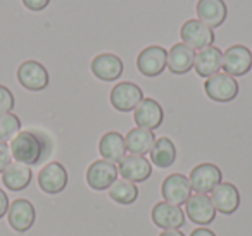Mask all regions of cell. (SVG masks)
<instances>
[{
    "label": "cell",
    "mask_w": 252,
    "mask_h": 236,
    "mask_svg": "<svg viewBox=\"0 0 252 236\" xmlns=\"http://www.w3.org/2000/svg\"><path fill=\"white\" fill-rule=\"evenodd\" d=\"M126 150L131 153V155H145V153H151L152 147L156 143V135L154 131L145 128H133L128 131L126 135Z\"/></svg>",
    "instance_id": "cell-23"
},
{
    "label": "cell",
    "mask_w": 252,
    "mask_h": 236,
    "mask_svg": "<svg viewBox=\"0 0 252 236\" xmlns=\"http://www.w3.org/2000/svg\"><path fill=\"white\" fill-rule=\"evenodd\" d=\"M32 169L30 166L21 162H11V166L2 173V183H4L5 188L12 191H21L25 188L30 186L32 183Z\"/></svg>",
    "instance_id": "cell-24"
},
{
    "label": "cell",
    "mask_w": 252,
    "mask_h": 236,
    "mask_svg": "<svg viewBox=\"0 0 252 236\" xmlns=\"http://www.w3.org/2000/svg\"><path fill=\"white\" fill-rule=\"evenodd\" d=\"M123 60L114 54H98L92 60V73L102 81H116L123 74Z\"/></svg>",
    "instance_id": "cell-20"
},
{
    "label": "cell",
    "mask_w": 252,
    "mask_h": 236,
    "mask_svg": "<svg viewBox=\"0 0 252 236\" xmlns=\"http://www.w3.org/2000/svg\"><path fill=\"white\" fill-rule=\"evenodd\" d=\"M21 131V119L12 112L0 114V142L12 140Z\"/></svg>",
    "instance_id": "cell-27"
},
{
    "label": "cell",
    "mask_w": 252,
    "mask_h": 236,
    "mask_svg": "<svg viewBox=\"0 0 252 236\" xmlns=\"http://www.w3.org/2000/svg\"><path fill=\"white\" fill-rule=\"evenodd\" d=\"M159 236H185L182 231H178V229H168V231H162Z\"/></svg>",
    "instance_id": "cell-33"
},
{
    "label": "cell",
    "mask_w": 252,
    "mask_h": 236,
    "mask_svg": "<svg viewBox=\"0 0 252 236\" xmlns=\"http://www.w3.org/2000/svg\"><path fill=\"white\" fill-rule=\"evenodd\" d=\"M23 4H25L26 9L33 12H40L43 9H47V5L50 4V0H23Z\"/></svg>",
    "instance_id": "cell-30"
},
{
    "label": "cell",
    "mask_w": 252,
    "mask_h": 236,
    "mask_svg": "<svg viewBox=\"0 0 252 236\" xmlns=\"http://www.w3.org/2000/svg\"><path fill=\"white\" fill-rule=\"evenodd\" d=\"M195 73L200 78H211L214 74H218L223 67V52L218 47L211 45L207 49H202L195 54Z\"/></svg>",
    "instance_id": "cell-19"
},
{
    "label": "cell",
    "mask_w": 252,
    "mask_h": 236,
    "mask_svg": "<svg viewBox=\"0 0 252 236\" xmlns=\"http://www.w3.org/2000/svg\"><path fill=\"white\" fill-rule=\"evenodd\" d=\"M180 36H182V43H185L192 50L207 49L214 43V31L199 19H189L183 23Z\"/></svg>",
    "instance_id": "cell-4"
},
{
    "label": "cell",
    "mask_w": 252,
    "mask_h": 236,
    "mask_svg": "<svg viewBox=\"0 0 252 236\" xmlns=\"http://www.w3.org/2000/svg\"><path fill=\"white\" fill-rule=\"evenodd\" d=\"M109 98H111V105L116 111L131 112L144 100V91L138 85L131 83V81H123L112 88Z\"/></svg>",
    "instance_id": "cell-3"
},
{
    "label": "cell",
    "mask_w": 252,
    "mask_h": 236,
    "mask_svg": "<svg viewBox=\"0 0 252 236\" xmlns=\"http://www.w3.org/2000/svg\"><path fill=\"white\" fill-rule=\"evenodd\" d=\"M161 193L164 197V202L173 205H182L187 204V200L192 197V184H190L189 177L183 174H169L162 181Z\"/></svg>",
    "instance_id": "cell-11"
},
{
    "label": "cell",
    "mask_w": 252,
    "mask_h": 236,
    "mask_svg": "<svg viewBox=\"0 0 252 236\" xmlns=\"http://www.w3.org/2000/svg\"><path fill=\"white\" fill-rule=\"evenodd\" d=\"M211 193H213L211 195V200H213L216 212L230 215L233 212H237V208L240 207V193H238L235 184L221 181Z\"/></svg>",
    "instance_id": "cell-17"
},
{
    "label": "cell",
    "mask_w": 252,
    "mask_h": 236,
    "mask_svg": "<svg viewBox=\"0 0 252 236\" xmlns=\"http://www.w3.org/2000/svg\"><path fill=\"white\" fill-rule=\"evenodd\" d=\"M98 152L102 159L116 164L121 162L126 157V140L121 133L118 131H107L98 142Z\"/></svg>",
    "instance_id": "cell-21"
},
{
    "label": "cell",
    "mask_w": 252,
    "mask_h": 236,
    "mask_svg": "<svg viewBox=\"0 0 252 236\" xmlns=\"http://www.w3.org/2000/svg\"><path fill=\"white\" fill-rule=\"evenodd\" d=\"M252 67V52L245 45H231L223 54V69L233 78L244 76Z\"/></svg>",
    "instance_id": "cell-9"
},
{
    "label": "cell",
    "mask_w": 252,
    "mask_h": 236,
    "mask_svg": "<svg viewBox=\"0 0 252 236\" xmlns=\"http://www.w3.org/2000/svg\"><path fill=\"white\" fill-rule=\"evenodd\" d=\"M11 160H12L11 147L5 142H0V174L11 166Z\"/></svg>",
    "instance_id": "cell-29"
},
{
    "label": "cell",
    "mask_w": 252,
    "mask_h": 236,
    "mask_svg": "<svg viewBox=\"0 0 252 236\" xmlns=\"http://www.w3.org/2000/svg\"><path fill=\"white\" fill-rule=\"evenodd\" d=\"M16 100H14V95L12 91L9 90L7 87L4 85H0V114H7L14 109Z\"/></svg>",
    "instance_id": "cell-28"
},
{
    "label": "cell",
    "mask_w": 252,
    "mask_h": 236,
    "mask_svg": "<svg viewBox=\"0 0 252 236\" xmlns=\"http://www.w3.org/2000/svg\"><path fill=\"white\" fill-rule=\"evenodd\" d=\"M137 67L144 76L156 78L168 67V50L161 45H151L137 57Z\"/></svg>",
    "instance_id": "cell-6"
},
{
    "label": "cell",
    "mask_w": 252,
    "mask_h": 236,
    "mask_svg": "<svg viewBox=\"0 0 252 236\" xmlns=\"http://www.w3.org/2000/svg\"><path fill=\"white\" fill-rule=\"evenodd\" d=\"M123 179L131 183H144L151 177L152 166L144 155H126L118 166Z\"/></svg>",
    "instance_id": "cell-14"
},
{
    "label": "cell",
    "mask_w": 252,
    "mask_h": 236,
    "mask_svg": "<svg viewBox=\"0 0 252 236\" xmlns=\"http://www.w3.org/2000/svg\"><path fill=\"white\" fill-rule=\"evenodd\" d=\"M119 171L118 166L109 160H95L94 164H90V167L87 169V183L92 190H107L112 186V183L118 181Z\"/></svg>",
    "instance_id": "cell-7"
},
{
    "label": "cell",
    "mask_w": 252,
    "mask_h": 236,
    "mask_svg": "<svg viewBox=\"0 0 252 236\" xmlns=\"http://www.w3.org/2000/svg\"><path fill=\"white\" fill-rule=\"evenodd\" d=\"M195 11L199 21L209 26L211 30L218 28L226 21L228 7L224 4V0H199Z\"/></svg>",
    "instance_id": "cell-18"
},
{
    "label": "cell",
    "mask_w": 252,
    "mask_h": 236,
    "mask_svg": "<svg viewBox=\"0 0 252 236\" xmlns=\"http://www.w3.org/2000/svg\"><path fill=\"white\" fill-rule=\"evenodd\" d=\"M151 160L156 167L159 169H168L175 164L176 160V147L173 143V140L166 138H158L151 150Z\"/></svg>",
    "instance_id": "cell-25"
},
{
    "label": "cell",
    "mask_w": 252,
    "mask_h": 236,
    "mask_svg": "<svg viewBox=\"0 0 252 236\" xmlns=\"http://www.w3.org/2000/svg\"><path fill=\"white\" fill-rule=\"evenodd\" d=\"M7 217H9V224H11V228L14 231L18 233L30 231L36 219L35 205L30 200H26V198H18V200H14L9 205Z\"/></svg>",
    "instance_id": "cell-10"
},
{
    "label": "cell",
    "mask_w": 252,
    "mask_h": 236,
    "mask_svg": "<svg viewBox=\"0 0 252 236\" xmlns=\"http://www.w3.org/2000/svg\"><path fill=\"white\" fill-rule=\"evenodd\" d=\"M18 81L30 91H42L49 87V71L38 60H25L18 67Z\"/></svg>",
    "instance_id": "cell-5"
},
{
    "label": "cell",
    "mask_w": 252,
    "mask_h": 236,
    "mask_svg": "<svg viewBox=\"0 0 252 236\" xmlns=\"http://www.w3.org/2000/svg\"><path fill=\"white\" fill-rule=\"evenodd\" d=\"M190 236H216V235L207 228H197V229H193Z\"/></svg>",
    "instance_id": "cell-32"
},
{
    "label": "cell",
    "mask_w": 252,
    "mask_h": 236,
    "mask_svg": "<svg viewBox=\"0 0 252 236\" xmlns=\"http://www.w3.org/2000/svg\"><path fill=\"white\" fill-rule=\"evenodd\" d=\"M189 179L190 184H192V190H195L197 193L206 195L209 191H213L223 181V174H221V169L218 166L204 162L193 167Z\"/></svg>",
    "instance_id": "cell-8"
},
{
    "label": "cell",
    "mask_w": 252,
    "mask_h": 236,
    "mask_svg": "<svg viewBox=\"0 0 252 236\" xmlns=\"http://www.w3.org/2000/svg\"><path fill=\"white\" fill-rule=\"evenodd\" d=\"M11 153L16 162L26 166H38L49 153L47 140L40 133L35 131H19L11 142Z\"/></svg>",
    "instance_id": "cell-1"
},
{
    "label": "cell",
    "mask_w": 252,
    "mask_h": 236,
    "mask_svg": "<svg viewBox=\"0 0 252 236\" xmlns=\"http://www.w3.org/2000/svg\"><path fill=\"white\" fill-rule=\"evenodd\" d=\"M152 221L156 226L168 229H180L185 224V212L180 208V205H173L168 202H159L152 208Z\"/></svg>",
    "instance_id": "cell-16"
},
{
    "label": "cell",
    "mask_w": 252,
    "mask_h": 236,
    "mask_svg": "<svg viewBox=\"0 0 252 236\" xmlns=\"http://www.w3.org/2000/svg\"><path fill=\"white\" fill-rule=\"evenodd\" d=\"M9 197H7V193H5L2 188H0V219L4 217L5 214L9 212Z\"/></svg>",
    "instance_id": "cell-31"
},
{
    "label": "cell",
    "mask_w": 252,
    "mask_h": 236,
    "mask_svg": "<svg viewBox=\"0 0 252 236\" xmlns=\"http://www.w3.org/2000/svg\"><path fill=\"white\" fill-rule=\"evenodd\" d=\"M109 198L114 200L116 204L121 205H131L138 198V188L135 183L126 179H118L109 188Z\"/></svg>",
    "instance_id": "cell-26"
},
{
    "label": "cell",
    "mask_w": 252,
    "mask_h": 236,
    "mask_svg": "<svg viewBox=\"0 0 252 236\" xmlns=\"http://www.w3.org/2000/svg\"><path fill=\"white\" fill-rule=\"evenodd\" d=\"M185 212L190 221L200 226L211 224L216 217V208H214L213 200L204 193L192 195L185 204Z\"/></svg>",
    "instance_id": "cell-12"
},
{
    "label": "cell",
    "mask_w": 252,
    "mask_h": 236,
    "mask_svg": "<svg viewBox=\"0 0 252 236\" xmlns=\"http://www.w3.org/2000/svg\"><path fill=\"white\" fill-rule=\"evenodd\" d=\"M133 119L138 128H145L154 131L164 121V111H162L161 104L158 100H154V98H144L138 104V107L133 111Z\"/></svg>",
    "instance_id": "cell-13"
},
{
    "label": "cell",
    "mask_w": 252,
    "mask_h": 236,
    "mask_svg": "<svg viewBox=\"0 0 252 236\" xmlns=\"http://www.w3.org/2000/svg\"><path fill=\"white\" fill-rule=\"evenodd\" d=\"M195 62V50L185 43H175L168 52V69L173 74H187Z\"/></svg>",
    "instance_id": "cell-22"
},
{
    "label": "cell",
    "mask_w": 252,
    "mask_h": 236,
    "mask_svg": "<svg viewBox=\"0 0 252 236\" xmlns=\"http://www.w3.org/2000/svg\"><path fill=\"white\" fill-rule=\"evenodd\" d=\"M38 186L49 195H57L64 191V188L67 186V171L64 169L63 164H47L38 174Z\"/></svg>",
    "instance_id": "cell-15"
},
{
    "label": "cell",
    "mask_w": 252,
    "mask_h": 236,
    "mask_svg": "<svg viewBox=\"0 0 252 236\" xmlns=\"http://www.w3.org/2000/svg\"><path fill=\"white\" fill-rule=\"evenodd\" d=\"M204 90L206 95L214 102H220V104H226L237 98L240 87H238L237 80L233 76L226 73H218L214 76L207 78L206 83H204Z\"/></svg>",
    "instance_id": "cell-2"
}]
</instances>
